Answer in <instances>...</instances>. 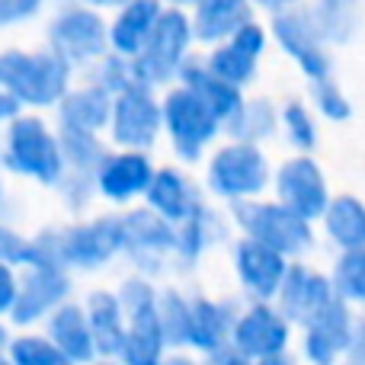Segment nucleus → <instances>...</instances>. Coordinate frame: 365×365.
<instances>
[{"label":"nucleus","mask_w":365,"mask_h":365,"mask_svg":"<svg viewBox=\"0 0 365 365\" xmlns=\"http://www.w3.org/2000/svg\"><path fill=\"white\" fill-rule=\"evenodd\" d=\"M244 221H247L253 237L269 244V247H276L279 253H298L311 244V227H308L311 218L298 215L295 208H289L285 202L279 208L276 205L247 208Z\"/></svg>","instance_id":"1"},{"label":"nucleus","mask_w":365,"mask_h":365,"mask_svg":"<svg viewBox=\"0 0 365 365\" xmlns=\"http://www.w3.org/2000/svg\"><path fill=\"white\" fill-rule=\"evenodd\" d=\"M276 32H279V42L292 51L302 71L314 81L327 77L330 61H327V51H324V32L317 26L314 16H304V13H285V16L276 19Z\"/></svg>","instance_id":"2"},{"label":"nucleus","mask_w":365,"mask_h":365,"mask_svg":"<svg viewBox=\"0 0 365 365\" xmlns=\"http://www.w3.org/2000/svg\"><path fill=\"white\" fill-rule=\"evenodd\" d=\"M279 195L289 208H295L304 218H317L327 212L330 199H327V182L324 173L317 170L314 160L298 158L279 170Z\"/></svg>","instance_id":"3"},{"label":"nucleus","mask_w":365,"mask_h":365,"mask_svg":"<svg viewBox=\"0 0 365 365\" xmlns=\"http://www.w3.org/2000/svg\"><path fill=\"white\" fill-rule=\"evenodd\" d=\"M0 81L10 83L26 100L42 103V100H51L61 90L64 68H61V61H51V58L10 55L0 61Z\"/></svg>","instance_id":"4"},{"label":"nucleus","mask_w":365,"mask_h":365,"mask_svg":"<svg viewBox=\"0 0 365 365\" xmlns=\"http://www.w3.org/2000/svg\"><path fill=\"white\" fill-rule=\"evenodd\" d=\"M353 321L356 317L349 314L346 298H340V295H336L317 317H311L308 321V343H304L311 359L330 362V359H336V356H346Z\"/></svg>","instance_id":"5"},{"label":"nucleus","mask_w":365,"mask_h":365,"mask_svg":"<svg viewBox=\"0 0 365 365\" xmlns=\"http://www.w3.org/2000/svg\"><path fill=\"white\" fill-rule=\"evenodd\" d=\"M334 298H336V285L327 282L321 272L302 269V266L285 272V279H282V311L285 314L308 324L311 317L321 314Z\"/></svg>","instance_id":"6"},{"label":"nucleus","mask_w":365,"mask_h":365,"mask_svg":"<svg viewBox=\"0 0 365 365\" xmlns=\"http://www.w3.org/2000/svg\"><path fill=\"white\" fill-rule=\"evenodd\" d=\"M167 115H170V128L177 135V141L186 151H192L195 145L212 135L215 125V109L202 100L199 93H177L167 103Z\"/></svg>","instance_id":"7"},{"label":"nucleus","mask_w":365,"mask_h":365,"mask_svg":"<svg viewBox=\"0 0 365 365\" xmlns=\"http://www.w3.org/2000/svg\"><path fill=\"white\" fill-rule=\"evenodd\" d=\"M215 182L225 192H253L266 182V164L253 148H231L215 160Z\"/></svg>","instance_id":"8"},{"label":"nucleus","mask_w":365,"mask_h":365,"mask_svg":"<svg viewBox=\"0 0 365 365\" xmlns=\"http://www.w3.org/2000/svg\"><path fill=\"white\" fill-rule=\"evenodd\" d=\"M13 160H16V167H23V170H29V173H38V177H45V180L55 177L58 154L38 122L26 119L13 128Z\"/></svg>","instance_id":"9"},{"label":"nucleus","mask_w":365,"mask_h":365,"mask_svg":"<svg viewBox=\"0 0 365 365\" xmlns=\"http://www.w3.org/2000/svg\"><path fill=\"white\" fill-rule=\"evenodd\" d=\"M240 272H244V279L259 295H272L276 289H282V279H285L282 253L276 247L263 244V240L244 244L240 247Z\"/></svg>","instance_id":"10"},{"label":"nucleus","mask_w":365,"mask_h":365,"mask_svg":"<svg viewBox=\"0 0 365 365\" xmlns=\"http://www.w3.org/2000/svg\"><path fill=\"white\" fill-rule=\"evenodd\" d=\"M285 321L276 317L272 311L257 308L250 311V317H244V324L237 327V343L244 346V353L250 356H272L285 346Z\"/></svg>","instance_id":"11"},{"label":"nucleus","mask_w":365,"mask_h":365,"mask_svg":"<svg viewBox=\"0 0 365 365\" xmlns=\"http://www.w3.org/2000/svg\"><path fill=\"white\" fill-rule=\"evenodd\" d=\"M327 221V234L340 250H353V247H365V205L356 195H340L327 205L324 212Z\"/></svg>","instance_id":"12"},{"label":"nucleus","mask_w":365,"mask_h":365,"mask_svg":"<svg viewBox=\"0 0 365 365\" xmlns=\"http://www.w3.org/2000/svg\"><path fill=\"white\" fill-rule=\"evenodd\" d=\"M154 122H158L154 106L141 93H128L125 100L119 103V138L128 141V145H145V141H151Z\"/></svg>","instance_id":"13"},{"label":"nucleus","mask_w":365,"mask_h":365,"mask_svg":"<svg viewBox=\"0 0 365 365\" xmlns=\"http://www.w3.org/2000/svg\"><path fill=\"white\" fill-rule=\"evenodd\" d=\"M182 42H186V26H182V16L170 13V16L160 19L158 29L151 32V58H148L158 74H164V71L177 61Z\"/></svg>","instance_id":"14"},{"label":"nucleus","mask_w":365,"mask_h":365,"mask_svg":"<svg viewBox=\"0 0 365 365\" xmlns=\"http://www.w3.org/2000/svg\"><path fill=\"white\" fill-rule=\"evenodd\" d=\"M259 45H263V36H259V29H253V26L240 29L237 42H234L227 51H221L218 61H215L218 74L221 77H231V81H240V77H247V74H250V68H253V55L259 51Z\"/></svg>","instance_id":"15"},{"label":"nucleus","mask_w":365,"mask_h":365,"mask_svg":"<svg viewBox=\"0 0 365 365\" xmlns=\"http://www.w3.org/2000/svg\"><path fill=\"white\" fill-rule=\"evenodd\" d=\"M334 285L340 298L365 304V247L343 250V257L336 259L334 269Z\"/></svg>","instance_id":"16"},{"label":"nucleus","mask_w":365,"mask_h":365,"mask_svg":"<svg viewBox=\"0 0 365 365\" xmlns=\"http://www.w3.org/2000/svg\"><path fill=\"white\" fill-rule=\"evenodd\" d=\"M321 32L334 42H346L356 32V0H321L314 10Z\"/></svg>","instance_id":"17"},{"label":"nucleus","mask_w":365,"mask_h":365,"mask_svg":"<svg viewBox=\"0 0 365 365\" xmlns=\"http://www.w3.org/2000/svg\"><path fill=\"white\" fill-rule=\"evenodd\" d=\"M148 182V164L141 158H119L103 173V189L109 195H128Z\"/></svg>","instance_id":"18"},{"label":"nucleus","mask_w":365,"mask_h":365,"mask_svg":"<svg viewBox=\"0 0 365 365\" xmlns=\"http://www.w3.org/2000/svg\"><path fill=\"white\" fill-rule=\"evenodd\" d=\"M244 19H247L244 0H205L199 13V29L202 36H218V32H227L231 26L244 23Z\"/></svg>","instance_id":"19"},{"label":"nucleus","mask_w":365,"mask_h":365,"mask_svg":"<svg viewBox=\"0 0 365 365\" xmlns=\"http://www.w3.org/2000/svg\"><path fill=\"white\" fill-rule=\"evenodd\" d=\"M58 38L68 45L71 51H93L100 48V23L87 13H74L58 26Z\"/></svg>","instance_id":"20"},{"label":"nucleus","mask_w":365,"mask_h":365,"mask_svg":"<svg viewBox=\"0 0 365 365\" xmlns=\"http://www.w3.org/2000/svg\"><path fill=\"white\" fill-rule=\"evenodd\" d=\"M151 16H154V0H138V4H132L125 10V16L119 19V26H115V42L128 51L138 48V42L145 38L148 26H151Z\"/></svg>","instance_id":"21"},{"label":"nucleus","mask_w":365,"mask_h":365,"mask_svg":"<svg viewBox=\"0 0 365 365\" xmlns=\"http://www.w3.org/2000/svg\"><path fill=\"white\" fill-rule=\"evenodd\" d=\"M115 227L113 225H100V227H90V231H81L71 244V253L81 259H93V257H106L109 250L115 247Z\"/></svg>","instance_id":"22"},{"label":"nucleus","mask_w":365,"mask_h":365,"mask_svg":"<svg viewBox=\"0 0 365 365\" xmlns=\"http://www.w3.org/2000/svg\"><path fill=\"white\" fill-rule=\"evenodd\" d=\"M61 292V279L55 276V272H42V276H36L29 282V289L23 292V304H19V314L16 317H32L38 308H45V304L51 302V298Z\"/></svg>","instance_id":"23"},{"label":"nucleus","mask_w":365,"mask_h":365,"mask_svg":"<svg viewBox=\"0 0 365 365\" xmlns=\"http://www.w3.org/2000/svg\"><path fill=\"white\" fill-rule=\"evenodd\" d=\"M154 353H158V324H154L151 311L138 308L135 334L128 340V359H154Z\"/></svg>","instance_id":"24"},{"label":"nucleus","mask_w":365,"mask_h":365,"mask_svg":"<svg viewBox=\"0 0 365 365\" xmlns=\"http://www.w3.org/2000/svg\"><path fill=\"white\" fill-rule=\"evenodd\" d=\"M55 336L71 356H87L90 353V343H87V334H83V324H81V317H77V311H64V314L58 317Z\"/></svg>","instance_id":"25"},{"label":"nucleus","mask_w":365,"mask_h":365,"mask_svg":"<svg viewBox=\"0 0 365 365\" xmlns=\"http://www.w3.org/2000/svg\"><path fill=\"white\" fill-rule=\"evenodd\" d=\"M314 100H317V106H321V113L330 115V119H349V113H353V106H349V100L343 96V90L336 87L334 81H327V77H321V81L314 83Z\"/></svg>","instance_id":"26"},{"label":"nucleus","mask_w":365,"mask_h":365,"mask_svg":"<svg viewBox=\"0 0 365 365\" xmlns=\"http://www.w3.org/2000/svg\"><path fill=\"white\" fill-rule=\"evenodd\" d=\"M151 199H154V205H160L167 215H182V208H186V195H182V186L173 173H160L158 186L151 189Z\"/></svg>","instance_id":"27"},{"label":"nucleus","mask_w":365,"mask_h":365,"mask_svg":"<svg viewBox=\"0 0 365 365\" xmlns=\"http://www.w3.org/2000/svg\"><path fill=\"white\" fill-rule=\"evenodd\" d=\"M93 324H96V340L103 343V349H113L119 334H115V304L113 298L106 295H96L93 298Z\"/></svg>","instance_id":"28"},{"label":"nucleus","mask_w":365,"mask_h":365,"mask_svg":"<svg viewBox=\"0 0 365 365\" xmlns=\"http://www.w3.org/2000/svg\"><path fill=\"white\" fill-rule=\"evenodd\" d=\"M68 119L77 122V125H100L103 122V96L96 93H83V96H74L68 103Z\"/></svg>","instance_id":"29"},{"label":"nucleus","mask_w":365,"mask_h":365,"mask_svg":"<svg viewBox=\"0 0 365 365\" xmlns=\"http://www.w3.org/2000/svg\"><path fill=\"white\" fill-rule=\"evenodd\" d=\"M189 321H192V336H195V343H205V346H212V343L218 340V330H221L218 311H212L208 304H199V308H195V314L189 317Z\"/></svg>","instance_id":"30"},{"label":"nucleus","mask_w":365,"mask_h":365,"mask_svg":"<svg viewBox=\"0 0 365 365\" xmlns=\"http://www.w3.org/2000/svg\"><path fill=\"white\" fill-rule=\"evenodd\" d=\"M285 125H289V135L295 138V145L311 148L317 141L314 122H311V115L304 113L302 106H289V109H285Z\"/></svg>","instance_id":"31"},{"label":"nucleus","mask_w":365,"mask_h":365,"mask_svg":"<svg viewBox=\"0 0 365 365\" xmlns=\"http://www.w3.org/2000/svg\"><path fill=\"white\" fill-rule=\"evenodd\" d=\"M192 81H195V90H199V96L215 109V115L227 113V109L234 106V93H231V90H225V83H212V81H205V77H195V74H192Z\"/></svg>","instance_id":"32"},{"label":"nucleus","mask_w":365,"mask_h":365,"mask_svg":"<svg viewBox=\"0 0 365 365\" xmlns=\"http://www.w3.org/2000/svg\"><path fill=\"white\" fill-rule=\"evenodd\" d=\"M16 359H23V362H58L61 356H58L55 349L42 346V343L26 340V343H19L16 346Z\"/></svg>","instance_id":"33"},{"label":"nucleus","mask_w":365,"mask_h":365,"mask_svg":"<svg viewBox=\"0 0 365 365\" xmlns=\"http://www.w3.org/2000/svg\"><path fill=\"white\" fill-rule=\"evenodd\" d=\"M346 359L365 362V317H356V321H353V334H349Z\"/></svg>","instance_id":"34"},{"label":"nucleus","mask_w":365,"mask_h":365,"mask_svg":"<svg viewBox=\"0 0 365 365\" xmlns=\"http://www.w3.org/2000/svg\"><path fill=\"white\" fill-rule=\"evenodd\" d=\"M32 6H36V0H0V23L19 16V13H29Z\"/></svg>","instance_id":"35"},{"label":"nucleus","mask_w":365,"mask_h":365,"mask_svg":"<svg viewBox=\"0 0 365 365\" xmlns=\"http://www.w3.org/2000/svg\"><path fill=\"white\" fill-rule=\"evenodd\" d=\"M10 298H13V282H10V276H6V269H0V308H4Z\"/></svg>","instance_id":"36"},{"label":"nucleus","mask_w":365,"mask_h":365,"mask_svg":"<svg viewBox=\"0 0 365 365\" xmlns=\"http://www.w3.org/2000/svg\"><path fill=\"white\" fill-rule=\"evenodd\" d=\"M269 6H282V4H292V0H266Z\"/></svg>","instance_id":"37"}]
</instances>
